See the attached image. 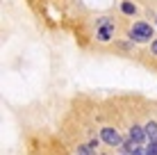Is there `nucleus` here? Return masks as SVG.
I'll return each instance as SVG.
<instances>
[{"label":"nucleus","mask_w":157,"mask_h":155,"mask_svg":"<svg viewBox=\"0 0 157 155\" xmlns=\"http://www.w3.org/2000/svg\"><path fill=\"white\" fill-rule=\"evenodd\" d=\"M150 34H153V30H150L148 23H137L130 30V37H132L134 41H146V39H150Z\"/></svg>","instance_id":"1"},{"label":"nucleus","mask_w":157,"mask_h":155,"mask_svg":"<svg viewBox=\"0 0 157 155\" xmlns=\"http://www.w3.org/2000/svg\"><path fill=\"white\" fill-rule=\"evenodd\" d=\"M100 139L105 144H109V146H118L121 144V137H118L116 130H112V128H105V130L100 132Z\"/></svg>","instance_id":"2"},{"label":"nucleus","mask_w":157,"mask_h":155,"mask_svg":"<svg viewBox=\"0 0 157 155\" xmlns=\"http://www.w3.org/2000/svg\"><path fill=\"white\" fill-rule=\"evenodd\" d=\"M130 139H132L134 144H141V141L148 139V137H146V130H144V128L132 126V128H130Z\"/></svg>","instance_id":"3"},{"label":"nucleus","mask_w":157,"mask_h":155,"mask_svg":"<svg viewBox=\"0 0 157 155\" xmlns=\"http://www.w3.org/2000/svg\"><path fill=\"white\" fill-rule=\"evenodd\" d=\"M144 130H146V137H148V141H150V144H157V123H155V121H148Z\"/></svg>","instance_id":"4"},{"label":"nucleus","mask_w":157,"mask_h":155,"mask_svg":"<svg viewBox=\"0 0 157 155\" xmlns=\"http://www.w3.org/2000/svg\"><path fill=\"white\" fill-rule=\"evenodd\" d=\"M112 32H114V25H112L109 21H105V23H102V28H100V32H98V39H100V41L112 39Z\"/></svg>","instance_id":"5"},{"label":"nucleus","mask_w":157,"mask_h":155,"mask_svg":"<svg viewBox=\"0 0 157 155\" xmlns=\"http://www.w3.org/2000/svg\"><path fill=\"white\" fill-rule=\"evenodd\" d=\"M121 9H123V14H134V12H137V7H134L132 2H123Z\"/></svg>","instance_id":"6"},{"label":"nucleus","mask_w":157,"mask_h":155,"mask_svg":"<svg viewBox=\"0 0 157 155\" xmlns=\"http://www.w3.org/2000/svg\"><path fill=\"white\" fill-rule=\"evenodd\" d=\"M146 151H148V155H157V144H148Z\"/></svg>","instance_id":"7"},{"label":"nucleus","mask_w":157,"mask_h":155,"mask_svg":"<svg viewBox=\"0 0 157 155\" xmlns=\"http://www.w3.org/2000/svg\"><path fill=\"white\" fill-rule=\"evenodd\" d=\"M134 155H148V151H144V148H139V151L134 153Z\"/></svg>","instance_id":"8"},{"label":"nucleus","mask_w":157,"mask_h":155,"mask_svg":"<svg viewBox=\"0 0 157 155\" xmlns=\"http://www.w3.org/2000/svg\"><path fill=\"white\" fill-rule=\"evenodd\" d=\"M153 52L157 55V41H153Z\"/></svg>","instance_id":"9"},{"label":"nucleus","mask_w":157,"mask_h":155,"mask_svg":"<svg viewBox=\"0 0 157 155\" xmlns=\"http://www.w3.org/2000/svg\"><path fill=\"white\" fill-rule=\"evenodd\" d=\"M78 155H80V153H78Z\"/></svg>","instance_id":"10"}]
</instances>
